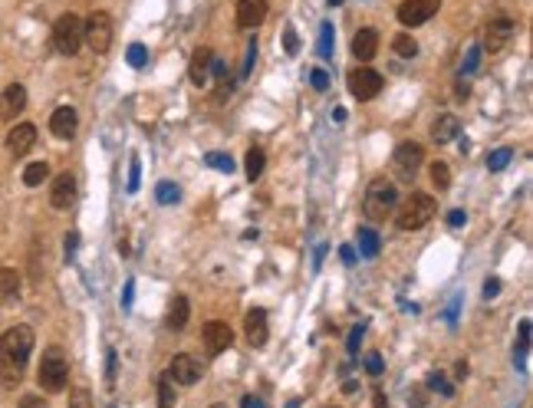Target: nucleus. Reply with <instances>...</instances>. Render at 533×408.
I'll use <instances>...</instances> for the list:
<instances>
[{"label":"nucleus","instance_id":"obj_1","mask_svg":"<svg viewBox=\"0 0 533 408\" xmlns=\"http://www.w3.org/2000/svg\"><path fill=\"white\" fill-rule=\"evenodd\" d=\"M30 352H33V330L30 326H10L0 336V385L4 389H17L23 382Z\"/></svg>","mask_w":533,"mask_h":408},{"label":"nucleus","instance_id":"obj_2","mask_svg":"<svg viewBox=\"0 0 533 408\" xmlns=\"http://www.w3.org/2000/svg\"><path fill=\"white\" fill-rule=\"evenodd\" d=\"M392 214H395V228L399 231H418L438 214V201L431 198V194H425V191H415V194L402 201V208L392 211Z\"/></svg>","mask_w":533,"mask_h":408},{"label":"nucleus","instance_id":"obj_3","mask_svg":"<svg viewBox=\"0 0 533 408\" xmlns=\"http://www.w3.org/2000/svg\"><path fill=\"white\" fill-rule=\"evenodd\" d=\"M37 382L43 392H63L69 382V362L63 356L59 346H49L40 359V369H37Z\"/></svg>","mask_w":533,"mask_h":408},{"label":"nucleus","instance_id":"obj_4","mask_svg":"<svg viewBox=\"0 0 533 408\" xmlns=\"http://www.w3.org/2000/svg\"><path fill=\"white\" fill-rule=\"evenodd\" d=\"M395 204H399V188L389 178H372L365 188V201H362L365 214L372 221H385V214H392Z\"/></svg>","mask_w":533,"mask_h":408},{"label":"nucleus","instance_id":"obj_5","mask_svg":"<svg viewBox=\"0 0 533 408\" xmlns=\"http://www.w3.org/2000/svg\"><path fill=\"white\" fill-rule=\"evenodd\" d=\"M53 47L59 57H76L83 47V20L76 13H63L53 23Z\"/></svg>","mask_w":533,"mask_h":408},{"label":"nucleus","instance_id":"obj_6","mask_svg":"<svg viewBox=\"0 0 533 408\" xmlns=\"http://www.w3.org/2000/svg\"><path fill=\"white\" fill-rule=\"evenodd\" d=\"M83 40L89 43V49L93 53H109V47H112V17L105 13V10H95V13H89V20L83 23Z\"/></svg>","mask_w":533,"mask_h":408},{"label":"nucleus","instance_id":"obj_7","mask_svg":"<svg viewBox=\"0 0 533 408\" xmlns=\"http://www.w3.org/2000/svg\"><path fill=\"white\" fill-rule=\"evenodd\" d=\"M421 162H425V148L418 142H402L395 148V155H392V168H395V175L402 181H415Z\"/></svg>","mask_w":533,"mask_h":408},{"label":"nucleus","instance_id":"obj_8","mask_svg":"<svg viewBox=\"0 0 533 408\" xmlns=\"http://www.w3.org/2000/svg\"><path fill=\"white\" fill-rule=\"evenodd\" d=\"M441 10V0H405L399 7V23L402 27H421L428 23Z\"/></svg>","mask_w":533,"mask_h":408},{"label":"nucleus","instance_id":"obj_9","mask_svg":"<svg viewBox=\"0 0 533 408\" xmlns=\"http://www.w3.org/2000/svg\"><path fill=\"white\" fill-rule=\"evenodd\" d=\"M517 23L510 17H497L491 20L484 27V43H481V49H487V53H500V49L510 43V37H514Z\"/></svg>","mask_w":533,"mask_h":408},{"label":"nucleus","instance_id":"obj_10","mask_svg":"<svg viewBox=\"0 0 533 408\" xmlns=\"http://www.w3.org/2000/svg\"><path fill=\"white\" fill-rule=\"evenodd\" d=\"M349 93L359 99V103H369L382 93V76L375 69H353L349 73Z\"/></svg>","mask_w":533,"mask_h":408},{"label":"nucleus","instance_id":"obj_11","mask_svg":"<svg viewBox=\"0 0 533 408\" xmlns=\"http://www.w3.org/2000/svg\"><path fill=\"white\" fill-rule=\"evenodd\" d=\"M201 362L194 359V356H188V352H181V356H175L172 362H168V379L178 382V385H194V382L201 379Z\"/></svg>","mask_w":533,"mask_h":408},{"label":"nucleus","instance_id":"obj_12","mask_svg":"<svg viewBox=\"0 0 533 408\" xmlns=\"http://www.w3.org/2000/svg\"><path fill=\"white\" fill-rule=\"evenodd\" d=\"M33 145H37V125L33 122H20L7 132V152L13 155V158H23Z\"/></svg>","mask_w":533,"mask_h":408},{"label":"nucleus","instance_id":"obj_13","mask_svg":"<svg viewBox=\"0 0 533 408\" xmlns=\"http://www.w3.org/2000/svg\"><path fill=\"white\" fill-rule=\"evenodd\" d=\"M23 109H27V89L20 83H10L7 89L0 93V119L10 122V119H17Z\"/></svg>","mask_w":533,"mask_h":408},{"label":"nucleus","instance_id":"obj_14","mask_svg":"<svg viewBox=\"0 0 533 408\" xmlns=\"http://www.w3.org/2000/svg\"><path fill=\"white\" fill-rule=\"evenodd\" d=\"M244 332H247V342L254 349H264L266 339H270V330H266V310L254 306L247 310V320H244Z\"/></svg>","mask_w":533,"mask_h":408},{"label":"nucleus","instance_id":"obj_15","mask_svg":"<svg viewBox=\"0 0 533 408\" xmlns=\"http://www.w3.org/2000/svg\"><path fill=\"white\" fill-rule=\"evenodd\" d=\"M73 201H76V178H73L69 171H63V175H57L53 188H49V204L59 211H66V208H73Z\"/></svg>","mask_w":533,"mask_h":408},{"label":"nucleus","instance_id":"obj_16","mask_svg":"<svg viewBox=\"0 0 533 408\" xmlns=\"http://www.w3.org/2000/svg\"><path fill=\"white\" fill-rule=\"evenodd\" d=\"M76 125H79V115L73 105H59V109H53V115H49V132L57 135V139H73V135H76Z\"/></svg>","mask_w":533,"mask_h":408},{"label":"nucleus","instance_id":"obj_17","mask_svg":"<svg viewBox=\"0 0 533 408\" xmlns=\"http://www.w3.org/2000/svg\"><path fill=\"white\" fill-rule=\"evenodd\" d=\"M375 53H379V30L362 27L353 37V57L359 59V63H369V59H375Z\"/></svg>","mask_w":533,"mask_h":408},{"label":"nucleus","instance_id":"obj_18","mask_svg":"<svg viewBox=\"0 0 533 408\" xmlns=\"http://www.w3.org/2000/svg\"><path fill=\"white\" fill-rule=\"evenodd\" d=\"M204 342H208V352L211 356H221L224 349H230L234 346V332H230L228 323H208L204 326Z\"/></svg>","mask_w":533,"mask_h":408},{"label":"nucleus","instance_id":"obj_19","mask_svg":"<svg viewBox=\"0 0 533 408\" xmlns=\"http://www.w3.org/2000/svg\"><path fill=\"white\" fill-rule=\"evenodd\" d=\"M211 66H214V49L201 47L194 49V57H191V83L194 86H211Z\"/></svg>","mask_w":533,"mask_h":408},{"label":"nucleus","instance_id":"obj_20","mask_svg":"<svg viewBox=\"0 0 533 408\" xmlns=\"http://www.w3.org/2000/svg\"><path fill=\"white\" fill-rule=\"evenodd\" d=\"M266 17V0H240L238 4V27L254 30Z\"/></svg>","mask_w":533,"mask_h":408},{"label":"nucleus","instance_id":"obj_21","mask_svg":"<svg viewBox=\"0 0 533 408\" xmlns=\"http://www.w3.org/2000/svg\"><path fill=\"white\" fill-rule=\"evenodd\" d=\"M455 135H461V122H457V115H451V112L438 115L435 125H431V139H435L438 145H447Z\"/></svg>","mask_w":533,"mask_h":408},{"label":"nucleus","instance_id":"obj_22","mask_svg":"<svg viewBox=\"0 0 533 408\" xmlns=\"http://www.w3.org/2000/svg\"><path fill=\"white\" fill-rule=\"evenodd\" d=\"M20 293V274L13 267H0V300H17Z\"/></svg>","mask_w":533,"mask_h":408},{"label":"nucleus","instance_id":"obj_23","mask_svg":"<svg viewBox=\"0 0 533 408\" xmlns=\"http://www.w3.org/2000/svg\"><path fill=\"white\" fill-rule=\"evenodd\" d=\"M184 326H188V300L175 296L168 306V330H184Z\"/></svg>","mask_w":533,"mask_h":408},{"label":"nucleus","instance_id":"obj_24","mask_svg":"<svg viewBox=\"0 0 533 408\" xmlns=\"http://www.w3.org/2000/svg\"><path fill=\"white\" fill-rule=\"evenodd\" d=\"M49 175V165L47 162H30L27 168H23V185L27 188H37V185H43Z\"/></svg>","mask_w":533,"mask_h":408},{"label":"nucleus","instance_id":"obj_25","mask_svg":"<svg viewBox=\"0 0 533 408\" xmlns=\"http://www.w3.org/2000/svg\"><path fill=\"white\" fill-rule=\"evenodd\" d=\"M527 349H530V320L520 323V339H517V352H514L517 369L520 372H524V366H527Z\"/></svg>","mask_w":533,"mask_h":408},{"label":"nucleus","instance_id":"obj_26","mask_svg":"<svg viewBox=\"0 0 533 408\" xmlns=\"http://www.w3.org/2000/svg\"><path fill=\"white\" fill-rule=\"evenodd\" d=\"M359 254L362 257L379 254V234H375L372 228H359Z\"/></svg>","mask_w":533,"mask_h":408},{"label":"nucleus","instance_id":"obj_27","mask_svg":"<svg viewBox=\"0 0 533 408\" xmlns=\"http://www.w3.org/2000/svg\"><path fill=\"white\" fill-rule=\"evenodd\" d=\"M264 162H266V155L260 152V148H250L247 158H244V168H247V178L250 181H257L260 175H264Z\"/></svg>","mask_w":533,"mask_h":408},{"label":"nucleus","instance_id":"obj_28","mask_svg":"<svg viewBox=\"0 0 533 408\" xmlns=\"http://www.w3.org/2000/svg\"><path fill=\"white\" fill-rule=\"evenodd\" d=\"M392 49H395V57H402V59H411L415 53H418V43L409 37V33H399V37L392 40Z\"/></svg>","mask_w":533,"mask_h":408},{"label":"nucleus","instance_id":"obj_29","mask_svg":"<svg viewBox=\"0 0 533 408\" xmlns=\"http://www.w3.org/2000/svg\"><path fill=\"white\" fill-rule=\"evenodd\" d=\"M155 198H158V204H175V201L181 198V188L175 185V181H158V188H155Z\"/></svg>","mask_w":533,"mask_h":408},{"label":"nucleus","instance_id":"obj_30","mask_svg":"<svg viewBox=\"0 0 533 408\" xmlns=\"http://www.w3.org/2000/svg\"><path fill=\"white\" fill-rule=\"evenodd\" d=\"M510 158H514V148H497V152L487 155V168H491V171H504L507 165H510Z\"/></svg>","mask_w":533,"mask_h":408},{"label":"nucleus","instance_id":"obj_31","mask_svg":"<svg viewBox=\"0 0 533 408\" xmlns=\"http://www.w3.org/2000/svg\"><path fill=\"white\" fill-rule=\"evenodd\" d=\"M431 181H435V188H438V191H447V188H451V171H447L445 162H435V165H431Z\"/></svg>","mask_w":533,"mask_h":408},{"label":"nucleus","instance_id":"obj_32","mask_svg":"<svg viewBox=\"0 0 533 408\" xmlns=\"http://www.w3.org/2000/svg\"><path fill=\"white\" fill-rule=\"evenodd\" d=\"M428 389L441 392L445 399H451V395H455V385H451V382H447L441 372H428Z\"/></svg>","mask_w":533,"mask_h":408},{"label":"nucleus","instance_id":"obj_33","mask_svg":"<svg viewBox=\"0 0 533 408\" xmlns=\"http://www.w3.org/2000/svg\"><path fill=\"white\" fill-rule=\"evenodd\" d=\"M175 405V392H172V379L162 375L158 379V408H172Z\"/></svg>","mask_w":533,"mask_h":408},{"label":"nucleus","instance_id":"obj_34","mask_svg":"<svg viewBox=\"0 0 533 408\" xmlns=\"http://www.w3.org/2000/svg\"><path fill=\"white\" fill-rule=\"evenodd\" d=\"M320 57L323 59L333 57V27H329V23L320 27Z\"/></svg>","mask_w":533,"mask_h":408},{"label":"nucleus","instance_id":"obj_35","mask_svg":"<svg viewBox=\"0 0 533 408\" xmlns=\"http://www.w3.org/2000/svg\"><path fill=\"white\" fill-rule=\"evenodd\" d=\"M208 165L214 171H228V175L234 171V158H230V155H224V152H211L208 155Z\"/></svg>","mask_w":533,"mask_h":408},{"label":"nucleus","instance_id":"obj_36","mask_svg":"<svg viewBox=\"0 0 533 408\" xmlns=\"http://www.w3.org/2000/svg\"><path fill=\"white\" fill-rule=\"evenodd\" d=\"M365 372H369L372 379H379L382 372H385V362H382L379 352H365Z\"/></svg>","mask_w":533,"mask_h":408},{"label":"nucleus","instance_id":"obj_37","mask_svg":"<svg viewBox=\"0 0 533 408\" xmlns=\"http://www.w3.org/2000/svg\"><path fill=\"white\" fill-rule=\"evenodd\" d=\"M125 59H129V66H145V59H148V53H145V47L142 43H132V47H129V53H125Z\"/></svg>","mask_w":533,"mask_h":408},{"label":"nucleus","instance_id":"obj_38","mask_svg":"<svg viewBox=\"0 0 533 408\" xmlns=\"http://www.w3.org/2000/svg\"><path fill=\"white\" fill-rule=\"evenodd\" d=\"M69 408H93L89 392L86 389H73V392H69Z\"/></svg>","mask_w":533,"mask_h":408},{"label":"nucleus","instance_id":"obj_39","mask_svg":"<svg viewBox=\"0 0 533 408\" xmlns=\"http://www.w3.org/2000/svg\"><path fill=\"white\" fill-rule=\"evenodd\" d=\"M254 63H257V43L250 40L247 57H244V69H240V79H247V76H250V69H254Z\"/></svg>","mask_w":533,"mask_h":408},{"label":"nucleus","instance_id":"obj_40","mask_svg":"<svg viewBox=\"0 0 533 408\" xmlns=\"http://www.w3.org/2000/svg\"><path fill=\"white\" fill-rule=\"evenodd\" d=\"M477 63H481V47H471V53H467V63H464V69H461V79L471 76V73L477 69Z\"/></svg>","mask_w":533,"mask_h":408},{"label":"nucleus","instance_id":"obj_41","mask_svg":"<svg viewBox=\"0 0 533 408\" xmlns=\"http://www.w3.org/2000/svg\"><path fill=\"white\" fill-rule=\"evenodd\" d=\"M139 171H142L139 155H132V165H129V191H139Z\"/></svg>","mask_w":533,"mask_h":408},{"label":"nucleus","instance_id":"obj_42","mask_svg":"<svg viewBox=\"0 0 533 408\" xmlns=\"http://www.w3.org/2000/svg\"><path fill=\"white\" fill-rule=\"evenodd\" d=\"M17 408H49V405H47V399H43V395H23Z\"/></svg>","mask_w":533,"mask_h":408},{"label":"nucleus","instance_id":"obj_43","mask_svg":"<svg viewBox=\"0 0 533 408\" xmlns=\"http://www.w3.org/2000/svg\"><path fill=\"white\" fill-rule=\"evenodd\" d=\"M310 79H313V89H316V93H323L326 86H329V76H326L323 69H313V73H310Z\"/></svg>","mask_w":533,"mask_h":408},{"label":"nucleus","instance_id":"obj_44","mask_svg":"<svg viewBox=\"0 0 533 408\" xmlns=\"http://www.w3.org/2000/svg\"><path fill=\"white\" fill-rule=\"evenodd\" d=\"M497 293H500V280H497V276H487L484 280V296L487 300H494Z\"/></svg>","mask_w":533,"mask_h":408},{"label":"nucleus","instance_id":"obj_45","mask_svg":"<svg viewBox=\"0 0 533 408\" xmlns=\"http://www.w3.org/2000/svg\"><path fill=\"white\" fill-rule=\"evenodd\" d=\"M105 382L115 385V352L112 349H109V356H105Z\"/></svg>","mask_w":533,"mask_h":408},{"label":"nucleus","instance_id":"obj_46","mask_svg":"<svg viewBox=\"0 0 533 408\" xmlns=\"http://www.w3.org/2000/svg\"><path fill=\"white\" fill-rule=\"evenodd\" d=\"M362 332H365V326H356V330L349 332V346H346V349L353 352V356H356V352H359V339H362Z\"/></svg>","mask_w":533,"mask_h":408},{"label":"nucleus","instance_id":"obj_47","mask_svg":"<svg viewBox=\"0 0 533 408\" xmlns=\"http://www.w3.org/2000/svg\"><path fill=\"white\" fill-rule=\"evenodd\" d=\"M283 47H286V53H296V47H300V40H296V33L290 27H286V33H283Z\"/></svg>","mask_w":533,"mask_h":408},{"label":"nucleus","instance_id":"obj_48","mask_svg":"<svg viewBox=\"0 0 533 408\" xmlns=\"http://www.w3.org/2000/svg\"><path fill=\"white\" fill-rule=\"evenodd\" d=\"M464 221H467V214H464V211H461V208H455V211H451V214H447V224H451V228H461Z\"/></svg>","mask_w":533,"mask_h":408},{"label":"nucleus","instance_id":"obj_49","mask_svg":"<svg viewBox=\"0 0 533 408\" xmlns=\"http://www.w3.org/2000/svg\"><path fill=\"white\" fill-rule=\"evenodd\" d=\"M240 405H244V408H266L257 395H244V402H240Z\"/></svg>","mask_w":533,"mask_h":408},{"label":"nucleus","instance_id":"obj_50","mask_svg":"<svg viewBox=\"0 0 533 408\" xmlns=\"http://www.w3.org/2000/svg\"><path fill=\"white\" fill-rule=\"evenodd\" d=\"M76 240H79V234H66V257L76 254Z\"/></svg>","mask_w":533,"mask_h":408},{"label":"nucleus","instance_id":"obj_51","mask_svg":"<svg viewBox=\"0 0 533 408\" xmlns=\"http://www.w3.org/2000/svg\"><path fill=\"white\" fill-rule=\"evenodd\" d=\"M339 257H343L346 264H356V250H353V247H343V250H339Z\"/></svg>","mask_w":533,"mask_h":408},{"label":"nucleus","instance_id":"obj_52","mask_svg":"<svg viewBox=\"0 0 533 408\" xmlns=\"http://www.w3.org/2000/svg\"><path fill=\"white\" fill-rule=\"evenodd\" d=\"M372 399H375V408H389V399H385V392H375Z\"/></svg>","mask_w":533,"mask_h":408},{"label":"nucleus","instance_id":"obj_53","mask_svg":"<svg viewBox=\"0 0 533 408\" xmlns=\"http://www.w3.org/2000/svg\"><path fill=\"white\" fill-rule=\"evenodd\" d=\"M122 306H132V280L125 284V296H122Z\"/></svg>","mask_w":533,"mask_h":408},{"label":"nucleus","instance_id":"obj_54","mask_svg":"<svg viewBox=\"0 0 533 408\" xmlns=\"http://www.w3.org/2000/svg\"><path fill=\"white\" fill-rule=\"evenodd\" d=\"M455 375H457V379H464V375H467V362H457V372H455Z\"/></svg>","mask_w":533,"mask_h":408},{"label":"nucleus","instance_id":"obj_55","mask_svg":"<svg viewBox=\"0 0 533 408\" xmlns=\"http://www.w3.org/2000/svg\"><path fill=\"white\" fill-rule=\"evenodd\" d=\"M339 4H343V0H329V7H339Z\"/></svg>","mask_w":533,"mask_h":408},{"label":"nucleus","instance_id":"obj_56","mask_svg":"<svg viewBox=\"0 0 533 408\" xmlns=\"http://www.w3.org/2000/svg\"><path fill=\"white\" fill-rule=\"evenodd\" d=\"M211 408H228V405H211Z\"/></svg>","mask_w":533,"mask_h":408}]
</instances>
